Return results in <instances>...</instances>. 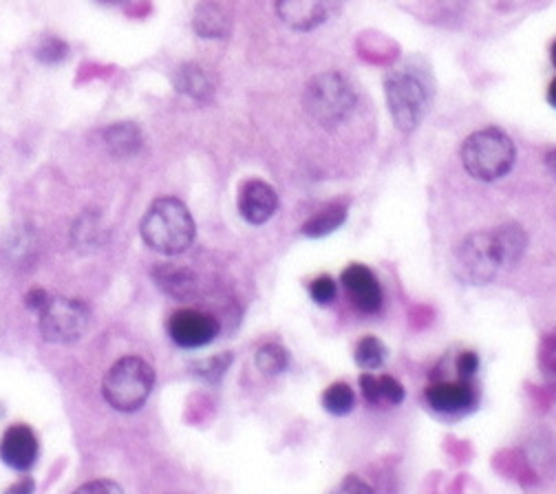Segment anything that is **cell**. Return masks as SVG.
<instances>
[{
    "label": "cell",
    "instance_id": "1",
    "mask_svg": "<svg viewBox=\"0 0 556 494\" xmlns=\"http://www.w3.org/2000/svg\"><path fill=\"white\" fill-rule=\"evenodd\" d=\"M139 232L151 250L175 256L192 245L197 228L188 207L179 199L162 197L149 207Z\"/></svg>",
    "mask_w": 556,
    "mask_h": 494
},
{
    "label": "cell",
    "instance_id": "2",
    "mask_svg": "<svg viewBox=\"0 0 556 494\" xmlns=\"http://www.w3.org/2000/svg\"><path fill=\"white\" fill-rule=\"evenodd\" d=\"M515 160V141L495 126L468 135L462 147V164L466 173L479 181L504 179L513 170Z\"/></svg>",
    "mask_w": 556,
    "mask_h": 494
},
{
    "label": "cell",
    "instance_id": "3",
    "mask_svg": "<svg viewBox=\"0 0 556 494\" xmlns=\"http://www.w3.org/2000/svg\"><path fill=\"white\" fill-rule=\"evenodd\" d=\"M303 106L318 126L336 128L354 113L356 91L338 71H325L305 87Z\"/></svg>",
    "mask_w": 556,
    "mask_h": 494
},
{
    "label": "cell",
    "instance_id": "4",
    "mask_svg": "<svg viewBox=\"0 0 556 494\" xmlns=\"http://www.w3.org/2000/svg\"><path fill=\"white\" fill-rule=\"evenodd\" d=\"M155 387L153 367L139 356L119 358L106 373L102 395L119 413H135L147 404Z\"/></svg>",
    "mask_w": 556,
    "mask_h": 494
},
{
    "label": "cell",
    "instance_id": "5",
    "mask_svg": "<svg viewBox=\"0 0 556 494\" xmlns=\"http://www.w3.org/2000/svg\"><path fill=\"white\" fill-rule=\"evenodd\" d=\"M384 96L393 124L402 132H410L427 115L431 89L420 74L410 68H397L384 78Z\"/></svg>",
    "mask_w": 556,
    "mask_h": 494
},
{
    "label": "cell",
    "instance_id": "6",
    "mask_svg": "<svg viewBox=\"0 0 556 494\" xmlns=\"http://www.w3.org/2000/svg\"><path fill=\"white\" fill-rule=\"evenodd\" d=\"M455 276L466 286H489L500 271L493 232H472L455 250Z\"/></svg>",
    "mask_w": 556,
    "mask_h": 494
},
{
    "label": "cell",
    "instance_id": "7",
    "mask_svg": "<svg viewBox=\"0 0 556 494\" xmlns=\"http://www.w3.org/2000/svg\"><path fill=\"white\" fill-rule=\"evenodd\" d=\"M38 314H40L38 325H40L42 338L55 344H68V342L80 340L91 320L89 307L83 301L64 299V296L49 299Z\"/></svg>",
    "mask_w": 556,
    "mask_h": 494
},
{
    "label": "cell",
    "instance_id": "8",
    "mask_svg": "<svg viewBox=\"0 0 556 494\" xmlns=\"http://www.w3.org/2000/svg\"><path fill=\"white\" fill-rule=\"evenodd\" d=\"M168 335L181 349H199L211 344L219 335V322L211 314L197 309H181L168 320Z\"/></svg>",
    "mask_w": 556,
    "mask_h": 494
},
{
    "label": "cell",
    "instance_id": "9",
    "mask_svg": "<svg viewBox=\"0 0 556 494\" xmlns=\"http://www.w3.org/2000/svg\"><path fill=\"white\" fill-rule=\"evenodd\" d=\"M340 282L346 290V294H350V301L354 303V307L358 312H363V314L380 312L384 296H382V288H380L376 274L369 267H365L361 263L350 265L342 271Z\"/></svg>",
    "mask_w": 556,
    "mask_h": 494
},
{
    "label": "cell",
    "instance_id": "10",
    "mask_svg": "<svg viewBox=\"0 0 556 494\" xmlns=\"http://www.w3.org/2000/svg\"><path fill=\"white\" fill-rule=\"evenodd\" d=\"M38 438L27 423H14L0 438V459L18 472H27L38 461Z\"/></svg>",
    "mask_w": 556,
    "mask_h": 494
},
{
    "label": "cell",
    "instance_id": "11",
    "mask_svg": "<svg viewBox=\"0 0 556 494\" xmlns=\"http://www.w3.org/2000/svg\"><path fill=\"white\" fill-rule=\"evenodd\" d=\"M276 207H278V194L269 183H265L261 179H250L241 186L239 212L248 224L263 226L265 221H269L274 217Z\"/></svg>",
    "mask_w": 556,
    "mask_h": 494
},
{
    "label": "cell",
    "instance_id": "12",
    "mask_svg": "<svg viewBox=\"0 0 556 494\" xmlns=\"http://www.w3.org/2000/svg\"><path fill=\"white\" fill-rule=\"evenodd\" d=\"M427 402L433 410L442 415H462L475 408L477 389L468 380L455 382H438L427 389Z\"/></svg>",
    "mask_w": 556,
    "mask_h": 494
},
{
    "label": "cell",
    "instance_id": "13",
    "mask_svg": "<svg viewBox=\"0 0 556 494\" xmlns=\"http://www.w3.org/2000/svg\"><path fill=\"white\" fill-rule=\"evenodd\" d=\"M276 14L294 31H312L325 23L329 0H276Z\"/></svg>",
    "mask_w": 556,
    "mask_h": 494
},
{
    "label": "cell",
    "instance_id": "14",
    "mask_svg": "<svg viewBox=\"0 0 556 494\" xmlns=\"http://www.w3.org/2000/svg\"><path fill=\"white\" fill-rule=\"evenodd\" d=\"M493 243L502 267H515L528 248V235L519 224H504L493 230Z\"/></svg>",
    "mask_w": 556,
    "mask_h": 494
},
{
    "label": "cell",
    "instance_id": "15",
    "mask_svg": "<svg viewBox=\"0 0 556 494\" xmlns=\"http://www.w3.org/2000/svg\"><path fill=\"white\" fill-rule=\"evenodd\" d=\"M157 286L170 294L173 299H188L194 294V288H197V276L186 269V267H177V265H170V263H162L155 267L153 271Z\"/></svg>",
    "mask_w": 556,
    "mask_h": 494
},
{
    "label": "cell",
    "instance_id": "16",
    "mask_svg": "<svg viewBox=\"0 0 556 494\" xmlns=\"http://www.w3.org/2000/svg\"><path fill=\"white\" fill-rule=\"evenodd\" d=\"M175 87H177L179 93L188 96L194 102H207V100L213 98V93H215L211 78H207L205 71L201 66H197V64H184L177 71Z\"/></svg>",
    "mask_w": 556,
    "mask_h": 494
},
{
    "label": "cell",
    "instance_id": "17",
    "mask_svg": "<svg viewBox=\"0 0 556 494\" xmlns=\"http://www.w3.org/2000/svg\"><path fill=\"white\" fill-rule=\"evenodd\" d=\"M106 147L115 157H130L144 147L142 130L132 124H115L104 135Z\"/></svg>",
    "mask_w": 556,
    "mask_h": 494
},
{
    "label": "cell",
    "instance_id": "18",
    "mask_svg": "<svg viewBox=\"0 0 556 494\" xmlns=\"http://www.w3.org/2000/svg\"><path fill=\"white\" fill-rule=\"evenodd\" d=\"M346 219V205L344 203H329L323 210H318L314 217H309L303 226V235L309 239H320L338 230Z\"/></svg>",
    "mask_w": 556,
    "mask_h": 494
},
{
    "label": "cell",
    "instance_id": "19",
    "mask_svg": "<svg viewBox=\"0 0 556 494\" xmlns=\"http://www.w3.org/2000/svg\"><path fill=\"white\" fill-rule=\"evenodd\" d=\"M194 29L201 38H224L228 34V16L217 5H201L194 14Z\"/></svg>",
    "mask_w": 556,
    "mask_h": 494
},
{
    "label": "cell",
    "instance_id": "20",
    "mask_svg": "<svg viewBox=\"0 0 556 494\" xmlns=\"http://www.w3.org/2000/svg\"><path fill=\"white\" fill-rule=\"evenodd\" d=\"M256 367L265 376H281L290 367V353L276 342H267L256 351Z\"/></svg>",
    "mask_w": 556,
    "mask_h": 494
},
{
    "label": "cell",
    "instance_id": "21",
    "mask_svg": "<svg viewBox=\"0 0 556 494\" xmlns=\"http://www.w3.org/2000/svg\"><path fill=\"white\" fill-rule=\"evenodd\" d=\"M356 365L365 371H376L384 365L387 360V346L382 340H378L376 335H365L358 340L356 351H354Z\"/></svg>",
    "mask_w": 556,
    "mask_h": 494
},
{
    "label": "cell",
    "instance_id": "22",
    "mask_svg": "<svg viewBox=\"0 0 556 494\" xmlns=\"http://www.w3.org/2000/svg\"><path fill=\"white\" fill-rule=\"evenodd\" d=\"M323 406H325L327 413L338 415V417L350 415L356 406V395H354L350 384L336 382V384L327 387V391L323 393Z\"/></svg>",
    "mask_w": 556,
    "mask_h": 494
},
{
    "label": "cell",
    "instance_id": "23",
    "mask_svg": "<svg viewBox=\"0 0 556 494\" xmlns=\"http://www.w3.org/2000/svg\"><path fill=\"white\" fill-rule=\"evenodd\" d=\"M539 367L541 373L556 384V331L543 335L539 346Z\"/></svg>",
    "mask_w": 556,
    "mask_h": 494
},
{
    "label": "cell",
    "instance_id": "24",
    "mask_svg": "<svg viewBox=\"0 0 556 494\" xmlns=\"http://www.w3.org/2000/svg\"><path fill=\"white\" fill-rule=\"evenodd\" d=\"M309 296H312V301L314 303H318V305H329L331 301H336V294H338V290H336V280L331 278V276H327V274H323V276H318V278H314L312 282H309Z\"/></svg>",
    "mask_w": 556,
    "mask_h": 494
},
{
    "label": "cell",
    "instance_id": "25",
    "mask_svg": "<svg viewBox=\"0 0 556 494\" xmlns=\"http://www.w3.org/2000/svg\"><path fill=\"white\" fill-rule=\"evenodd\" d=\"M230 365H232L230 353H222V356H217V358H211V360L197 365V373L207 382H217L219 378H224V373L228 371Z\"/></svg>",
    "mask_w": 556,
    "mask_h": 494
},
{
    "label": "cell",
    "instance_id": "26",
    "mask_svg": "<svg viewBox=\"0 0 556 494\" xmlns=\"http://www.w3.org/2000/svg\"><path fill=\"white\" fill-rule=\"evenodd\" d=\"M378 387H380V404L397 406L404 402V387L395 378L378 376Z\"/></svg>",
    "mask_w": 556,
    "mask_h": 494
},
{
    "label": "cell",
    "instance_id": "27",
    "mask_svg": "<svg viewBox=\"0 0 556 494\" xmlns=\"http://www.w3.org/2000/svg\"><path fill=\"white\" fill-rule=\"evenodd\" d=\"M66 51H68V49H66V45H64L62 40H58V38H45V40L40 42L36 55H38L42 62L53 64V62L64 60V58H66Z\"/></svg>",
    "mask_w": 556,
    "mask_h": 494
},
{
    "label": "cell",
    "instance_id": "28",
    "mask_svg": "<svg viewBox=\"0 0 556 494\" xmlns=\"http://www.w3.org/2000/svg\"><path fill=\"white\" fill-rule=\"evenodd\" d=\"M74 494H126V492L113 479H93L89 483H83Z\"/></svg>",
    "mask_w": 556,
    "mask_h": 494
},
{
    "label": "cell",
    "instance_id": "29",
    "mask_svg": "<svg viewBox=\"0 0 556 494\" xmlns=\"http://www.w3.org/2000/svg\"><path fill=\"white\" fill-rule=\"evenodd\" d=\"M477 371H479V358H477V353H475V351H464V353H459V358H457V380H468V382H472V378L477 376Z\"/></svg>",
    "mask_w": 556,
    "mask_h": 494
},
{
    "label": "cell",
    "instance_id": "30",
    "mask_svg": "<svg viewBox=\"0 0 556 494\" xmlns=\"http://www.w3.org/2000/svg\"><path fill=\"white\" fill-rule=\"evenodd\" d=\"M361 391L367 400V404L378 406L380 404V387H378V376H374L371 371L361 376Z\"/></svg>",
    "mask_w": 556,
    "mask_h": 494
},
{
    "label": "cell",
    "instance_id": "31",
    "mask_svg": "<svg viewBox=\"0 0 556 494\" xmlns=\"http://www.w3.org/2000/svg\"><path fill=\"white\" fill-rule=\"evenodd\" d=\"M331 494H374V490L358 477H346Z\"/></svg>",
    "mask_w": 556,
    "mask_h": 494
},
{
    "label": "cell",
    "instance_id": "32",
    "mask_svg": "<svg viewBox=\"0 0 556 494\" xmlns=\"http://www.w3.org/2000/svg\"><path fill=\"white\" fill-rule=\"evenodd\" d=\"M5 494H36V481L31 477L18 479L14 485L5 490Z\"/></svg>",
    "mask_w": 556,
    "mask_h": 494
},
{
    "label": "cell",
    "instance_id": "33",
    "mask_svg": "<svg viewBox=\"0 0 556 494\" xmlns=\"http://www.w3.org/2000/svg\"><path fill=\"white\" fill-rule=\"evenodd\" d=\"M49 299H51V296H47L42 290H31V292L27 294V307L34 309V312H40V309L47 305Z\"/></svg>",
    "mask_w": 556,
    "mask_h": 494
},
{
    "label": "cell",
    "instance_id": "34",
    "mask_svg": "<svg viewBox=\"0 0 556 494\" xmlns=\"http://www.w3.org/2000/svg\"><path fill=\"white\" fill-rule=\"evenodd\" d=\"M545 168H547V173L554 177V181H556V147L545 155Z\"/></svg>",
    "mask_w": 556,
    "mask_h": 494
},
{
    "label": "cell",
    "instance_id": "35",
    "mask_svg": "<svg viewBox=\"0 0 556 494\" xmlns=\"http://www.w3.org/2000/svg\"><path fill=\"white\" fill-rule=\"evenodd\" d=\"M547 102L556 109V78L549 83V87H547Z\"/></svg>",
    "mask_w": 556,
    "mask_h": 494
},
{
    "label": "cell",
    "instance_id": "36",
    "mask_svg": "<svg viewBox=\"0 0 556 494\" xmlns=\"http://www.w3.org/2000/svg\"><path fill=\"white\" fill-rule=\"evenodd\" d=\"M549 53H552V64L556 66V40H554V45H552V51H549Z\"/></svg>",
    "mask_w": 556,
    "mask_h": 494
},
{
    "label": "cell",
    "instance_id": "37",
    "mask_svg": "<svg viewBox=\"0 0 556 494\" xmlns=\"http://www.w3.org/2000/svg\"><path fill=\"white\" fill-rule=\"evenodd\" d=\"M104 3H117V0H104Z\"/></svg>",
    "mask_w": 556,
    "mask_h": 494
}]
</instances>
